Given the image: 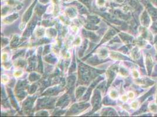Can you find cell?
<instances>
[{"label":"cell","mask_w":157,"mask_h":117,"mask_svg":"<svg viewBox=\"0 0 157 117\" xmlns=\"http://www.w3.org/2000/svg\"><path fill=\"white\" fill-rule=\"evenodd\" d=\"M110 96L113 99H116L118 97V93L116 91H115V90L111 91L110 93Z\"/></svg>","instance_id":"obj_1"},{"label":"cell","mask_w":157,"mask_h":117,"mask_svg":"<svg viewBox=\"0 0 157 117\" xmlns=\"http://www.w3.org/2000/svg\"><path fill=\"white\" fill-rule=\"evenodd\" d=\"M22 74H23V72L19 70V71H17L15 72L14 76H15V77H19V76H21Z\"/></svg>","instance_id":"obj_2"},{"label":"cell","mask_w":157,"mask_h":117,"mask_svg":"<svg viewBox=\"0 0 157 117\" xmlns=\"http://www.w3.org/2000/svg\"><path fill=\"white\" fill-rule=\"evenodd\" d=\"M97 4L99 6H103L104 5V0H97Z\"/></svg>","instance_id":"obj_3"},{"label":"cell","mask_w":157,"mask_h":117,"mask_svg":"<svg viewBox=\"0 0 157 117\" xmlns=\"http://www.w3.org/2000/svg\"><path fill=\"white\" fill-rule=\"evenodd\" d=\"M138 104H137V102H132L131 103V107L132 108H134V109H135L136 108H137V105Z\"/></svg>","instance_id":"obj_4"},{"label":"cell","mask_w":157,"mask_h":117,"mask_svg":"<svg viewBox=\"0 0 157 117\" xmlns=\"http://www.w3.org/2000/svg\"><path fill=\"white\" fill-rule=\"evenodd\" d=\"M5 75H3V76H2V79H4V80H3V81H2V82H3V83H7V81H8V77L7 76L6 78H5Z\"/></svg>","instance_id":"obj_5"},{"label":"cell","mask_w":157,"mask_h":117,"mask_svg":"<svg viewBox=\"0 0 157 117\" xmlns=\"http://www.w3.org/2000/svg\"><path fill=\"white\" fill-rule=\"evenodd\" d=\"M128 95H129V97L130 98H132L134 97V93H132V91L129 92V94H128Z\"/></svg>","instance_id":"obj_6"},{"label":"cell","mask_w":157,"mask_h":117,"mask_svg":"<svg viewBox=\"0 0 157 117\" xmlns=\"http://www.w3.org/2000/svg\"><path fill=\"white\" fill-rule=\"evenodd\" d=\"M128 99V97L126 96V95H123V97L121 98V100L123 101H126Z\"/></svg>","instance_id":"obj_7"},{"label":"cell","mask_w":157,"mask_h":117,"mask_svg":"<svg viewBox=\"0 0 157 117\" xmlns=\"http://www.w3.org/2000/svg\"><path fill=\"white\" fill-rule=\"evenodd\" d=\"M52 1H53L54 3H58L59 0H52Z\"/></svg>","instance_id":"obj_8"}]
</instances>
